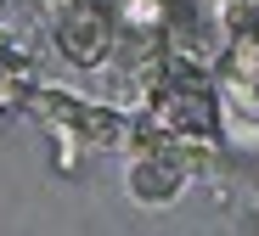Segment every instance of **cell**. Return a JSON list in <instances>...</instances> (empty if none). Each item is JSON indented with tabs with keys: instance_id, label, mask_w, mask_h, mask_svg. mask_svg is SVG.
Segmentation results:
<instances>
[{
	"instance_id": "2",
	"label": "cell",
	"mask_w": 259,
	"mask_h": 236,
	"mask_svg": "<svg viewBox=\"0 0 259 236\" xmlns=\"http://www.w3.org/2000/svg\"><path fill=\"white\" fill-rule=\"evenodd\" d=\"M124 147H130L124 192H130V203H141V208L181 203L186 185H192L197 169H203V147H192V140H181V135H163V129H152V124H141L136 135H124Z\"/></svg>"
},
{
	"instance_id": "1",
	"label": "cell",
	"mask_w": 259,
	"mask_h": 236,
	"mask_svg": "<svg viewBox=\"0 0 259 236\" xmlns=\"http://www.w3.org/2000/svg\"><path fill=\"white\" fill-rule=\"evenodd\" d=\"M141 107H147V124H152V129L181 135V140H192V147H214V140H220V129H226L214 79H208L197 62H186L181 51L169 57L163 73L147 84Z\"/></svg>"
},
{
	"instance_id": "4",
	"label": "cell",
	"mask_w": 259,
	"mask_h": 236,
	"mask_svg": "<svg viewBox=\"0 0 259 236\" xmlns=\"http://www.w3.org/2000/svg\"><path fill=\"white\" fill-rule=\"evenodd\" d=\"M214 90H220V118L259 124V34H226L220 39Z\"/></svg>"
},
{
	"instance_id": "3",
	"label": "cell",
	"mask_w": 259,
	"mask_h": 236,
	"mask_svg": "<svg viewBox=\"0 0 259 236\" xmlns=\"http://www.w3.org/2000/svg\"><path fill=\"white\" fill-rule=\"evenodd\" d=\"M51 23V39H57V51L73 62V68H113L118 57V45H124V28H118V12H113V0H68V6Z\"/></svg>"
}]
</instances>
